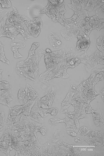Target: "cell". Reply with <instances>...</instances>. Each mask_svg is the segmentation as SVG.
<instances>
[{
  "instance_id": "1",
  "label": "cell",
  "mask_w": 104,
  "mask_h": 156,
  "mask_svg": "<svg viewBox=\"0 0 104 156\" xmlns=\"http://www.w3.org/2000/svg\"><path fill=\"white\" fill-rule=\"evenodd\" d=\"M64 50L47 53L44 51L46 71L41 76L45 81H48L55 77L62 78L63 73L62 66L64 64L65 54Z\"/></svg>"
},
{
  "instance_id": "2",
  "label": "cell",
  "mask_w": 104,
  "mask_h": 156,
  "mask_svg": "<svg viewBox=\"0 0 104 156\" xmlns=\"http://www.w3.org/2000/svg\"><path fill=\"white\" fill-rule=\"evenodd\" d=\"M44 52L42 50L38 51L33 58H27L17 63L16 68L17 74L20 76L35 81L39 72V63Z\"/></svg>"
},
{
  "instance_id": "3",
  "label": "cell",
  "mask_w": 104,
  "mask_h": 156,
  "mask_svg": "<svg viewBox=\"0 0 104 156\" xmlns=\"http://www.w3.org/2000/svg\"><path fill=\"white\" fill-rule=\"evenodd\" d=\"M5 18V24L14 27L25 40L33 37L29 34L27 27L28 18L25 16L19 14L15 7L13 8V11L8 13Z\"/></svg>"
},
{
  "instance_id": "4",
  "label": "cell",
  "mask_w": 104,
  "mask_h": 156,
  "mask_svg": "<svg viewBox=\"0 0 104 156\" xmlns=\"http://www.w3.org/2000/svg\"><path fill=\"white\" fill-rule=\"evenodd\" d=\"M48 3L40 11V13L46 14L52 19L54 23H63L64 20V7L63 1H49Z\"/></svg>"
},
{
  "instance_id": "5",
  "label": "cell",
  "mask_w": 104,
  "mask_h": 156,
  "mask_svg": "<svg viewBox=\"0 0 104 156\" xmlns=\"http://www.w3.org/2000/svg\"><path fill=\"white\" fill-rule=\"evenodd\" d=\"M27 27L30 36L37 37L41 32V27L42 26L41 19L39 17L34 18H28Z\"/></svg>"
},
{
  "instance_id": "6",
  "label": "cell",
  "mask_w": 104,
  "mask_h": 156,
  "mask_svg": "<svg viewBox=\"0 0 104 156\" xmlns=\"http://www.w3.org/2000/svg\"><path fill=\"white\" fill-rule=\"evenodd\" d=\"M56 90L52 87L46 93L45 96L37 100L38 108L43 109H49L51 108L54 100Z\"/></svg>"
},
{
  "instance_id": "7",
  "label": "cell",
  "mask_w": 104,
  "mask_h": 156,
  "mask_svg": "<svg viewBox=\"0 0 104 156\" xmlns=\"http://www.w3.org/2000/svg\"><path fill=\"white\" fill-rule=\"evenodd\" d=\"M14 101L11 90H0V104L10 108V103Z\"/></svg>"
},
{
  "instance_id": "8",
  "label": "cell",
  "mask_w": 104,
  "mask_h": 156,
  "mask_svg": "<svg viewBox=\"0 0 104 156\" xmlns=\"http://www.w3.org/2000/svg\"><path fill=\"white\" fill-rule=\"evenodd\" d=\"M36 100L27 102L24 105L21 106H16L13 108H10L9 115L11 116H17L23 112L30 106L36 102Z\"/></svg>"
},
{
  "instance_id": "9",
  "label": "cell",
  "mask_w": 104,
  "mask_h": 156,
  "mask_svg": "<svg viewBox=\"0 0 104 156\" xmlns=\"http://www.w3.org/2000/svg\"><path fill=\"white\" fill-rule=\"evenodd\" d=\"M77 44V49L79 52L87 51L90 45L89 39L88 36L85 35L84 37L79 36Z\"/></svg>"
},
{
  "instance_id": "10",
  "label": "cell",
  "mask_w": 104,
  "mask_h": 156,
  "mask_svg": "<svg viewBox=\"0 0 104 156\" xmlns=\"http://www.w3.org/2000/svg\"><path fill=\"white\" fill-rule=\"evenodd\" d=\"M26 99L28 102L33 101L38 97V95L31 85L27 84L25 89Z\"/></svg>"
},
{
  "instance_id": "11",
  "label": "cell",
  "mask_w": 104,
  "mask_h": 156,
  "mask_svg": "<svg viewBox=\"0 0 104 156\" xmlns=\"http://www.w3.org/2000/svg\"><path fill=\"white\" fill-rule=\"evenodd\" d=\"M11 50L14 53V57L16 59H18L23 57L18 51V49H23L26 46L22 42L20 41L14 42L11 44Z\"/></svg>"
},
{
  "instance_id": "12",
  "label": "cell",
  "mask_w": 104,
  "mask_h": 156,
  "mask_svg": "<svg viewBox=\"0 0 104 156\" xmlns=\"http://www.w3.org/2000/svg\"><path fill=\"white\" fill-rule=\"evenodd\" d=\"M48 38L50 44L53 48L58 49L61 45V41L58 36L55 33H50L49 34Z\"/></svg>"
},
{
  "instance_id": "13",
  "label": "cell",
  "mask_w": 104,
  "mask_h": 156,
  "mask_svg": "<svg viewBox=\"0 0 104 156\" xmlns=\"http://www.w3.org/2000/svg\"><path fill=\"white\" fill-rule=\"evenodd\" d=\"M91 113L92 114L94 123L96 126H102L104 123V120L100 110L96 111L92 109Z\"/></svg>"
},
{
  "instance_id": "14",
  "label": "cell",
  "mask_w": 104,
  "mask_h": 156,
  "mask_svg": "<svg viewBox=\"0 0 104 156\" xmlns=\"http://www.w3.org/2000/svg\"><path fill=\"white\" fill-rule=\"evenodd\" d=\"M18 98V101L22 105H23L28 102L26 99L25 90L23 88L19 90Z\"/></svg>"
},
{
  "instance_id": "15",
  "label": "cell",
  "mask_w": 104,
  "mask_h": 156,
  "mask_svg": "<svg viewBox=\"0 0 104 156\" xmlns=\"http://www.w3.org/2000/svg\"><path fill=\"white\" fill-rule=\"evenodd\" d=\"M37 132H41L42 136H45L47 135V129L45 126L42 128H40L38 126H37L34 129V134L38 140V138L36 135V133Z\"/></svg>"
},
{
  "instance_id": "16",
  "label": "cell",
  "mask_w": 104,
  "mask_h": 156,
  "mask_svg": "<svg viewBox=\"0 0 104 156\" xmlns=\"http://www.w3.org/2000/svg\"><path fill=\"white\" fill-rule=\"evenodd\" d=\"M60 115L58 118H56L53 119H49L48 123L52 125L55 126L60 122L66 123L67 119H60Z\"/></svg>"
},
{
  "instance_id": "17",
  "label": "cell",
  "mask_w": 104,
  "mask_h": 156,
  "mask_svg": "<svg viewBox=\"0 0 104 156\" xmlns=\"http://www.w3.org/2000/svg\"><path fill=\"white\" fill-rule=\"evenodd\" d=\"M4 46H2L0 48V61L10 66V62L5 57L4 52Z\"/></svg>"
},
{
  "instance_id": "18",
  "label": "cell",
  "mask_w": 104,
  "mask_h": 156,
  "mask_svg": "<svg viewBox=\"0 0 104 156\" xmlns=\"http://www.w3.org/2000/svg\"><path fill=\"white\" fill-rule=\"evenodd\" d=\"M11 89V86L8 82L5 81L0 82V90H9Z\"/></svg>"
},
{
  "instance_id": "19",
  "label": "cell",
  "mask_w": 104,
  "mask_h": 156,
  "mask_svg": "<svg viewBox=\"0 0 104 156\" xmlns=\"http://www.w3.org/2000/svg\"><path fill=\"white\" fill-rule=\"evenodd\" d=\"M67 119H66L67 120L66 123L67 126L66 128H72L74 129H77L74 122V121L68 117H67Z\"/></svg>"
},
{
  "instance_id": "20",
  "label": "cell",
  "mask_w": 104,
  "mask_h": 156,
  "mask_svg": "<svg viewBox=\"0 0 104 156\" xmlns=\"http://www.w3.org/2000/svg\"><path fill=\"white\" fill-rule=\"evenodd\" d=\"M0 4H1L2 7L3 8H11L12 7V3L9 0H0Z\"/></svg>"
},
{
  "instance_id": "21",
  "label": "cell",
  "mask_w": 104,
  "mask_h": 156,
  "mask_svg": "<svg viewBox=\"0 0 104 156\" xmlns=\"http://www.w3.org/2000/svg\"><path fill=\"white\" fill-rule=\"evenodd\" d=\"M90 131V130H88L87 128L85 127H82L80 128L77 135L78 136H85L88 134Z\"/></svg>"
},
{
  "instance_id": "22",
  "label": "cell",
  "mask_w": 104,
  "mask_h": 156,
  "mask_svg": "<svg viewBox=\"0 0 104 156\" xmlns=\"http://www.w3.org/2000/svg\"><path fill=\"white\" fill-rule=\"evenodd\" d=\"M5 113L3 111H0V129L3 127L5 121Z\"/></svg>"
},
{
  "instance_id": "23",
  "label": "cell",
  "mask_w": 104,
  "mask_h": 156,
  "mask_svg": "<svg viewBox=\"0 0 104 156\" xmlns=\"http://www.w3.org/2000/svg\"><path fill=\"white\" fill-rule=\"evenodd\" d=\"M58 108H53L51 109H46V113L47 114H49L51 115L55 116L57 115L58 113Z\"/></svg>"
},
{
  "instance_id": "24",
  "label": "cell",
  "mask_w": 104,
  "mask_h": 156,
  "mask_svg": "<svg viewBox=\"0 0 104 156\" xmlns=\"http://www.w3.org/2000/svg\"><path fill=\"white\" fill-rule=\"evenodd\" d=\"M46 109H43L41 108H38L37 112L42 118H44L48 115V114L46 113Z\"/></svg>"
},
{
  "instance_id": "25",
  "label": "cell",
  "mask_w": 104,
  "mask_h": 156,
  "mask_svg": "<svg viewBox=\"0 0 104 156\" xmlns=\"http://www.w3.org/2000/svg\"><path fill=\"white\" fill-rule=\"evenodd\" d=\"M71 105L70 103H69L66 104V105L65 106L62 107V110L60 112V113H68V112H69L68 108Z\"/></svg>"
},
{
  "instance_id": "26",
  "label": "cell",
  "mask_w": 104,
  "mask_h": 156,
  "mask_svg": "<svg viewBox=\"0 0 104 156\" xmlns=\"http://www.w3.org/2000/svg\"><path fill=\"white\" fill-rule=\"evenodd\" d=\"M104 37L101 36L97 40V45L104 47Z\"/></svg>"
},
{
  "instance_id": "27",
  "label": "cell",
  "mask_w": 104,
  "mask_h": 156,
  "mask_svg": "<svg viewBox=\"0 0 104 156\" xmlns=\"http://www.w3.org/2000/svg\"><path fill=\"white\" fill-rule=\"evenodd\" d=\"M7 13H8L4 11L1 8H0V22L6 15Z\"/></svg>"
},
{
  "instance_id": "28",
  "label": "cell",
  "mask_w": 104,
  "mask_h": 156,
  "mask_svg": "<svg viewBox=\"0 0 104 156\" xmlns=\"http://www.w3.org/2000/svg\"><path fill=\"white\" fill-rule=\"evenodd\" d=\"M66 132L68 135L73 137H76L77 136V134L74 131L66 130Z\"/></svg>"
},
{
  "instance_id": "29",
  "label": "cell",
  "mask_w": 104,
  "mask_h": 156,
  "mask_svg": "<svg viewBox=\"0 0 104 156\" xmlns=\"http://www.w3.org/2000/svg\"><path fill=\"white\" fill-rule=\"evenodd\" d=\"M3 71V69H0V82L1 81V80L2 79L3 76L2 75V72Z\"/></svg>"
},
{
  "instance_id": "30",
  "label": "cell",
  "mask_w": 104,
  "mask_h": 156,
  "mask_svg": "<svg viewBox=\"0 0 104 156\" xmlns=\"http://www.w3.org/2000/svg\"><path fill=\"white\" fill-rule=\"evenodd\" d=\"M3 127L2 128L0 129V137H2L3 134H2V131H3Z\"/></svg>"
},
{
  "instance_id": "31",
  "label": "cell",
  "mask_w": 104,
  "mask_h": 156,
  "mask_svg": "<svg viewBox=\"0 0 104 156\" xmlns=\"http://www.w3.org/2000/svg\"><path fill=\"white\" fill-rule=\"evenodd\" d=\"M101 94V97H102V99H103V101H104V89H103V91H102Z\"/></svg>"
},
{
  "instance_id": "32",
  "label": "cell",
  "mask_w": 104,
  "mask_h": 156,
  "mask_svg": "<svg viewBox=\"0 0 104 156\" xmlns=\"http://www.w3.org/2000/svg\"><path fill=\"white\" fill-rule=\"evenodd\" d=\"M45 51L46 53H50L52 52L51 50L49 49H46Z\"/></svg>"
},
{
  "instance_id": "33",
  "label": "cell",
  "mask_w": 104,
  "mask_h": 156,
  "mask_svg": "<svg viewBox=\"0 0 104 156\" xmlns=\"http://www.w3.org/2000/svg\"><path fill=\"white\" fill-rule=\"evenodd\" d=\"M3 46H4V45L2 44L1 42L0 41V48H1Z\"/></svg>"
}]
</instances>
